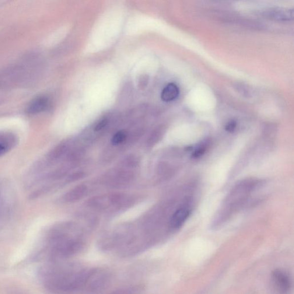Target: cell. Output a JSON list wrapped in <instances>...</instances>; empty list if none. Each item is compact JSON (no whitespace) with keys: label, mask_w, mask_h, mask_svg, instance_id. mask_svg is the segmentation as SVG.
<instances>
[{"label":"cell","mask_w":294,"mask_h":294,"mask_svg":"<svg viewBox=\"0 0 294 294\" xmlns=\"http://www.w3.org/2000/svg\"><path fill=\"white\" fill-rule=\"evenodd\" d=\"M294 13L293 8L274 7L261 10L257 12V15L274 22H289L294 20Z\"/></svg>","instance_id":"cell-7"},{"label":"cell","mask_w":294,"mask_h":294,"mask_svg":"<svg viewBox=\"0 0 294 294\" xmlns=\"http://www.w3.org/2000/svg\"><path fill=\"white\" fill-rule=\"evenodd\" d=\"M134 201L131 196L122 194H108L98 196L89 200L90 208L100 212H114L129 207Z\"/></svg>","instance_id":"cell-4"},{"label":"cell","mask_w":294,"mask_h":294,"mask_svg":"<svg viewBox=\"0 0 294 294\" xmlns=\"http://www.w3.org/2000/svg\"><path fill=\"white\" fill-rule=\"evenodd\" d=\"M15 206V197L11 187L0 183V230L8 221Z\"/></svg>","instance_id":"cell-5"},{"label":"cell","mask_w":294,"mask_h":294,"mask_svg":"<svg viewBox=\"0 0 294 294\" xmlns=\"http://www.w3.org/2000/svg\"><path fill=\"white\" fill-rule=\"evenodd\" d=\"M163 128H159L154 131L151 135V137H150V141H152L153 143L154 142V144H155V143H157V141L162 138L163 135Z\"/></svg>","instance_id":"cell-17"},{"label":"cell","mask_w":294,"mask_h":294,"mask_svg":"<svg viewBox=\"0 0 294 294\" xmlns=\"http://www.w3.org/2000/svg\"><path fill=\"white\" fill-rule=\"evenodd\" d=\"M46 240V248L37 254L36 259L46 258L50 262L55 261L80 253L85 246L82 227L72 222L52 227Z\"/></svg>","instance_id":"cell-1"},{"label":"cell","mask_w":294,"mask_h":294,"mask_svg":"<svg viewBox=\"0 0 294 294\" xmlns=\"http://www.w3.org/2000/svg\"><path fill=\"white\" fill-rule=\"evenodd\" d=\"M65 30L64 29H59L45 38L44 43L45 45L57 43L58 41L62 39V38L65 36Z\"/></svg>","instance_id":"cell-13"},{"label":"cell","mask_w":294,"mask_h":294,"mask_svg":"<svg viewBox=\"0 0 294 294\" xmlns=\"http://www.w3.org/2000/svg\"><path fill=\"white\" fill-rule=\"evenodd\" d=\"M272 281L275 288L280 293H288L292 288L291 276L282 269H276L272 272Z\"/></svg>","instance_id":"cell-8"},{"label":"cell","mask_w":294,"mask_h":294,"mask_svg":"<svg viewBox=\"0 0 294 294\" xmlns=\"http://www.w3.org/2000/svg\"><path fill=\"white\" fill-rule=\"evenodd\" d=\"M236 89L239 93L244 97H250L252 95V90L249 86L243 83H238Z\"/></svg>","instance_id":"cell-15"},{"label":"cell","mask_w":294,"mask_h":294,"mask_svg":"<svg viewBox=\"0 0 294 294\" xmlns=\"http://www.w3.org/2000/svg\"><path fill=\"white\" fill-rule=\"evenodd\" d=\"M42 267L38 277L45 289L55 293L74 291L85 286L90 271L76 264L58 265L55 261Z\"/></svg>","instance_id":"cell-2"},{"label":"cell","mask_w":294,"mask_h":294,"mask_svg":"<svg viewBox=\"0 0 294 294\" xmlns=\"http://www.w3.org/2000/svg\"><path fill=\"white\" fill-rule=\"evenodd\" d=\"M126 138H127V135L124 131H120L115 134L113 138L111 139V143L113 145H118L121 144L123 142Z\"/></svg>","instance_id":"cell-16"},{"label":"cell","mask_w":294,"mask_h":294,"mask_svg":"<svg viewBox=\"0 0 294 294\" xmlns=\"http://www.w3.org/2000/svg\"><path fill=\"white\" fill-rule=\"evenodd\" d=\"M192 201L190 198H185L180 206L174 212L169 220L170 228L178 230L183 226L191 215Z\"/></svg>","instance_id":"cell-6"},{"label":"cell","mask_w":294,"mask_h":294,"mask_svg":"<svg viewBox=\"0 0 294 294\" xmlns=\"http://www.w3.org/2000/svg\"><path fill=\"white\" fill-rule=\"evenodd\" d=\"M89 190L88 187L85 184H80L66 192L63 196L62 201L65 202H74L79 200L85 197L88 193Z\"/></svg>","instance_id":"cell-10"},{"label":"cell","mask_w":294,"mask_h":294,"mask_svg":"<svg viewBox=\"0 0 294 294\" xmlns=\"http://www.w3.org/2000/svg\"><path fill=\"white\" fill-rule=\"evenodd\" d=\"M16 136L10 133L0 134V156L5 155L17 144Z\"/></svg>","instance_id":"cell-11"},{"label":"cell","mask_w":294,"mask_h":294,"mask_svg":"<svg viewBox=\"0 0 294 294\" xmlns=\"http://www.w3.org/2000/svg\"><path fill=\"white\" fill-rule=\"evenodd\" d=\"M107 124H108L107 119H106V118L103 119V120H101L100 122H98L97 124L96 125L95 128H94V131H100L101 130H102V129L105 127H106Z\"/></svg>","instance_id":"cell-20"},{"label":"cell","mask_w":294,"mask_h":294,"mask_svg":"<svg viewBox=\"0 0 294 294\" xmlns=\"http://www.w3.org/2000/svg\"><path fill=\"white\" fill-rule=\"evenodd\" d=\"M180 90L178 87L173 83H169L162 91L161 98L165 102H170L176 100L179 96Z\"/></svg>","instance_id":"cell-12"},{"label":"cell","mask_w":294,"mask_h":294,"mask_svg":"<svg viewBox=\"0 0 294 294\" xmlns=\"http://www.w3.org/2000/svg\"><path fill=\"white\" fill-rule=\"evenodd\" d=\"M259 184L257 180L254 179L245 180L237 184L227 196L221 209L216 216L215 224L217 223L218 225L225 221L240 209Z\"/></svg>","instance_id":"cell-3"},{"label":"cell","mask_w":294,"mask_h":294,"mask_svg":"<svg viewBox=\"0 0 294 294\" xmlns=\"http://www.w3.org/2000/svg\"><path fill=\"white\" fill-rule=\"evenodd\" d=\"M237 128V122L234 120L230 121L225 125V130L227 132L232 133L236 130Z\"/></svg>","instance_id":"cell-19"},{"label":"cell","mask_w":294,"mask_h":294,"mask_svg":"<svg viewBox=\"0 0 294 294\" xmlns=\"http://www.w3.org/2000/svg\"><path fill=\"white\" fill-rule=\"evenodd\" d=\"M149 80V77L147 75H144L140 77L139 80V87L140 89H145L148 85Z\"/></svg>","instance_id":"cell-18"},{"label":"cell","mask_w":294,"mask_h":294,"mask_svg":"<svg viewBox=\"0 0 294 294\" xmlns=\"http://www.w3.org/2000/svg\"><path fill=\"white\" fill-rule=\"evenodd\" d=\"M210 145L209 141L208 140L202 142L198 145L192 152V157L194 159H198L201 157L206 153Z\"/></svg>","instance_id":"cell-14"},{"label":"cell","mask_w":294,"mask_h":294,"mask_svg":"<svg viewBox=\"0 0 294 294\" xmlns=\"http://www.w3.org/2000/svg\"><path fill=\"white\" fill-rule=\"evenodd\" d=\"M50 99L47 96H40L35 98L27 108V113L36 115L47 111L50 107Z\"/></svg>","instance_id":"cell-9"}]
</instances>
